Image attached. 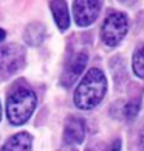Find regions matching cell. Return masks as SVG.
Segmentation results:
<instances>
[{"label": "cell", "mask_w": 144, "mask_h": 151, "mask_svg": "<svg viewBox=\"0 0 144 151\" xmlns=\"http://www.w3.org/2000/svg\"><path fill=\"white\" fill-rule=\"evenodd\" d=\"M140 145H141V148H143V151H144V129H143L141 134H140Z\"/></svg>", "instance_id": "15"}, {"label": "cell", "mask_w": 144, "mask_h": 151, "mask_svg": "<svg viewBox=\"0 0 144 151\" xmlns=\"http://www.w3.org/2000/svg\"><path fill=\"white\" fill-rule=\"evenodd\" d=\"M85 151H104V145L102 143H92L90 147H87Z\"/></svg>", "instance_id": "13"}, {"label": "cell", "mask_w": 144, "mask_h": 151, "mask_svg": "<svg viewBox=\"0 0 144 151\" xmlns=\"http://www.w3.org/2000/svg\"><path fill=\"white\" fill-rule=\"evenodd\" d=\"M85 137V125L77 117H68L64 128L65 143H82Z\"/></svg>", "instance_id": "7"}, {"label": "cell", "mask_w": 144, "mask_h": 151, "mask_svg": "<svg viewBox=\"0 0 144 151\" xmlns=\"http://www.w3.org/2000/svg\"><path fill=\"white\" fill-rule=\"evenodd\" d=\"M50 9L53 13L54 22H56L57 28L60 31L68 30L70 27V16H68V8L65 2H50Z\"/></svg>", "instance_id": "10"}, {"label": "cell", "mask_w": 144, "mask_h": 151, "mask_svg": "<svg viewBox=\"0 0 144 151\" xmlns=\"http://www.w3.org/2000/svg\"><path fill=\"white\" fill-rule=\"evenodd\" d=\"M107 92V80L102 70L99 69H90L85 73V76L77 84L74 92V104L79 109H93L102 101Z\"/></svg>", "instance_id": "1"}, {"label": "cell", "mask_w": 144, "mask_h": 151, "mask_svg": "<svg viewBox=\"0 0 144 151\" xmlns=\"http://www.w3.org/2000/svg\"><path fill=\"white\" fill-rule=\"evenodd\" d=\"M102 3L98 0H82V2L73 3V14L74 20L79 27H88L98 19Z\"/></svg>", "instance_id": "6"}, {"label": "cell", "mask_w": 144, "mask_h": 151, "mask_svg": "<svg viewBox=\"0 0 144 151\" xmlns=\"http://www.w3.org/2000/svg\"><path fill=\"white\" fill-rule=\"evenodd\" d=\"M132 65H133L135 75L138 78H143V80H144V45H141L140 48L135 50Z\"/></svg>", "instance_id": "12"}, {"label": "cell", "mask_w": 144, "mask_h": 151, "mask_svg": "<svg viewBox=\"0 0 144 151\" xmlns=\"http://www.w3.org/2000/svg\"><path fill=\"white\" fill-rule=\"evenodd\" d=\"M36 93L28 87H16L6 100V117L11 125L20 126L30 120L36 109Z\"/></svg>", "instance_id": "2"}, {"label": "cell", "mask_w": 144, "mask_h": 151, "mask_svg": "<svg viewBox=\"0 0 144 151\" xmlns=\"http://www.w3.org/2000/svg\"><path fill=\"white\" fill-rule=\"evenodd\" d=\"M87 63H88L87 50H81V52L73 53L68 58L67 64H65V69L62 72V76H60V84L65 87L73 86L76 83V80L79 78V75L87 67Z\"/></svg>", "instance_id": "5"}, {"label": "cell", "mask_w": 144, "mask_h": 151, "mask_svg": "<svg viewBox=\"0 0 144 151\" xmlns=\"http://www.w3.org/2000/svg\"><path fill=\"white\" fill-rule=\"evenodd\" d=\"M60 151H74L73 148H65V150H60Z\"/></svg>", "instance_id": "17"}, {"label": "cell", "mask_w": 144, "mask_h": 151, "mask_svg": "<svg viewBox=\"0 0 144 151\" xmlns=\"http://www.w3.org/2000/svg\"><path fill=\"white\" fill-rule=\"evenodd\" d=\"M129 31V19L127 14L115 11L109 14L102 24L101 28V39L102 42L109 47H116L118 44L126 37Z\"/></svg>", "instance_id": "3"}, {"label": "cell", "mask_w": 144, "mask_h": 151, "mask_svg": "<svg viewBox=\"0 0 144 151\" xmlns=\"http://www.w3.org/2000/svg\"><path fill=\"white\" fill-rule=\"evenodd\" d=\"M25 55V48L14 42L0 47V78H9L23 69Z\"/></svg>", "instance_id": "4"}, {"label": "cell", "mask_w": 144, "mask_h": 151, "mask_svg": "<svg viewBox=\"0 0 144 151\" xmlns=\"http://www.w3.org/2000/svg\"><path fill=\"white\" fill-rule=\"evenodd\" d=\"M0 119H2V104H0Z\"/></svg>", "instance_id": "18"}, {"label": "cell", "mask_w": 144, "mask_h": 151, "mask_svg": "<svg viewBox=\"0 0 144 151\" xmlns=\"http://www.w3.org/2000/svg\"><path fill=\"white\" fill-rule=\"evenodd\" d=\"M5 36H6V33H5V30L0 28V42H2L3 39H5Z\"/></svg>", "instance_id": "16"}, {"label": "cell", "mask_w": 144, "mask_h": 151, "mask_svg": "<svg viewBox=\"0 0 144 151\" xmlns=\"http://www.w3.org/2000/svg\"><path fill=\"white\" fill-rule=\"evenodd\" d=\"M140 109H141V100L132 98L129 101H126V104H123V117L127 122H132V120H135Z\"/></svg>", "instance_id": "11"}, {"label": "cell", "mask_w": 144, "mask_h": 151, "mask_svg": "<svg viewBox=\"0 0 144 151\" xmlns=\"http://www.w3.org/2000/svg\"><path fill=\"white\" fill-rule=\"evenodd\" d=\"M47 37V28L45 25L40 22H31L26 25V28L23 31V41L31 47L40 45Z\"/></svg>", "instance_id": "9"}, {"label": "cell", "mask_w": 144, "mask_h": 151, "mask_svg": "<svg viewBox=\"0 0 144 151\" xmlns=\"http://www.w3.org/2000/svg\"><path fill=\"white\" fill-rule=\"evenodd\" d=\"M31 147H33L31 134L22 131L11 136L2 147V151H31Z\"/></svg>", "instance_id": "8"}, {"label": "cell", "mask_w": 144, "mask_h": 151, "mask_svg": "<svg viewBox=\"0 0 144 151\" xmlns=\"http://www.w3.org/2000/svg\"><path fill=\"white\" fill-rule=\"evenodd\" d=\"M109 151H121V140H119V139L113 140V143H112V147H110Z\"/></svg>", "instance_id": "14"}]
</instances>
